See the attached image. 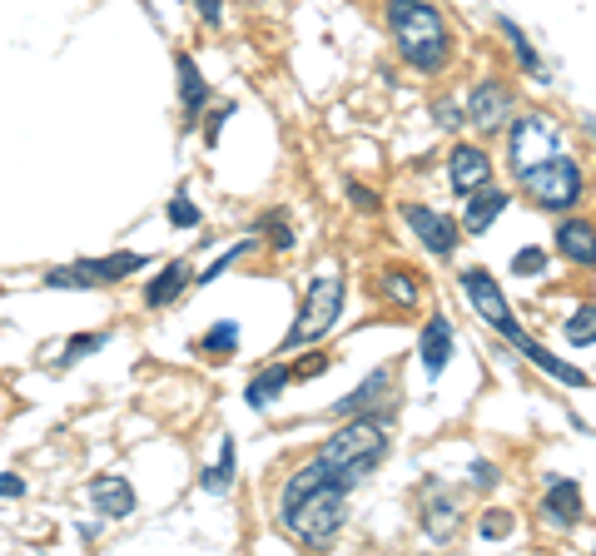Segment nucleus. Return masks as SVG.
Instances as JSON below:
<instances>
[{
    "instance_id": "obj_1",
    "label": "nucleus",
    "mask_w": 596,
    "mask_h": 556,
    "mask_svg": "<svg viewBox=\"0 0 596 556\" xmlns=\"http://www.w3.org/2000/svg\"><path fill=\"white\" fill-rule=\"evenodd\" d=\"M348 516V482H338L323 457L304 462L278 492V522L288 536L308 546H328Z\"/></svg>"
},
{
    "instance_id": "obj_2",
    "label": "nucleus",
    "mask_w": 596,
    "mask_h": 556,
    "mask_svg": "<svg viewBox=\"0 0 596 556\" xmlns=\"http://www.w3.org/2000/svg\"><path fill=\"white\" fill-rule=\"evenodd\" d=\"M387 25H393L397 55L423 75H437L453 60V35L433 0H387Z\"/></svg>"
},
{
    "instance_id": "obj_3",
    "label": "nucleus",
    "mask_w": 596,
    "mask_h": 556,
    "mask_svg": "<svg viewBox=\"0 0 596 556\" xmlns=\"http://www.w3.org/2000/svg\"><path fill=\"white\" fill-rule=\"evenodd\" d=\"M318 457L333 467L338 482L353 487V482H363V477L387 457V427L377 423V417H358V423L338 427V432L328 437L323 447H318Z\"/></svg>"
},
{
    "instance_id": "obj_4",
    "label": "nucleus",
    "mask_w": 596,
    "mask_h": 556,
    "mask_svg": "<svg viewBox=\"0 0 596 556\" xmlns=\"http://www.w3.org/2000/svg\"><path fill=\"white\" fill-rule=\"evenodd\" d=\"M338 313H343V274H318L313 284H308V298H304V308H298L294 328L284 333V343H278V353H294V348L323 338L328 328L338 323Z\"/></svg>"
},
{
    "instance_id": "obj_5",
    "label": "nucleus",
    "mask_w": 596,
    "mask_h": 556,
    "mask_svg": "<svg viewBox=\"0 0 596 556\" xmlns=\"http://www.w3.org/2000/svg\"><path fill=\"white\" fill-rule=\"evenodd\" d=\"M522 189L536 209L566 214V209H576V199H582V169H576V159H566L562 149H556L552 159L522 169Z\"/></svg>"
},
{
    "instance_id": "obj_6",
    "label": "nucleus",
    "mask_w": 596,
    "mask_h": 556,
    "mask_svg": "<svg viewBox=\"0 0 596 556\" xmlns=\"http://www.w3.org/2000/svg\"><path fill=\"white\" fill-rule=\"evenodd\" d=\"M149 258L145 254H109V258H85L70 268H50L45 288H95V284H119V278L139 274Z\"/></svg>"
},
{
    "instance_id": "obj_7",
    "label": "nucleus",
    "mask_w": 596,
    "mask_h": 556,
    "mask_svg": "<svg viewBox=\"0 0 596 556\" xmlns=\"http://www.w3.org/2000/svg\"><path fill=\"white\" fill-rule=\"evenodd\" d=\"M556 154V125L542 115H517L512 119V139H507V159H512V169L522 174V169L542 164V159Z\"/></svg>"
},
{
    "instance_id": "obj_8",
    "label": "nucleus",
    "mask_w": 596,
    "mask_h": 556,
    "mask_svg": "<svg viewBox=\"0 0 596 556\" xmlns=\"http://www.w3.org/2000/svg\"><path fill=\"white\" fill-rule=\"evenodd\" d=\"M462 288H467V298H472V308L482 313V323H492L502 338H512V343H522V328H517V318H512V308H507V298H502V288H497V278L487 274V268H467L462 274Z\"/></svg>"
},
{
    "instance_id": "obj_9",
    "label": "nucleus",
    "mask_w": 596,
    "mask_h": 556,
    "mask_svg": "<svg viewBox=\"0 0 596 556\" xmlns=\"http://www.w3.org/2000/svg\"><path fill=\"white\" fill-rule=\"evenodd\" d=\"M403 218H407V224H413V234L423 238V244L433 248L437 258H447V254H453V248H457V238H462V234H457V224H453V218H447V214H433V209H427V204H407V209H403Z\"/></svg>"
},
{
    "instance_id": "obj_10",
    "label": "nucleus",
    "mask_w": 596,
    "mask_h": 556,
    "mask_svg": "<svg viewBox=\"0 0 596 556\" xmlns=\"http://www.w3.org/2000/svg\"><path fill=\"white\" fill-rule=\"evenodd\" d=\"M507 115H512V89L502 79H482L472 89V99H467V119L477 129H497V125H507Z\"/></svg>"
},
{
    "instance_id": "obj_11",
    "label": "nucleus",
    "mask_w": 596,
    "mask_h": 556,
    "mask_svg": "<svg viewBox=\"0 0 596 556\" xmlns=\"http://www.w3.org/2000/svg\"><path fill=\"white\" fill-rule=\"evenodd\" d=\"M447 179H453L457 194H472V189H482L487 179H492V159H487V149L457 145L453 154H447Z\"/></svg>"
},
{
    "instance_id": "obj_12",
    "label": "nucleus",
    "mask_w": 596,
    "mask_h": 556,
    "mask_svg": "<svg viewBox=\"0 0 596 556\" xmlns=\"http://www.w3.org/2000/svg\"><path fill=\"white\" fill-rule=\"evenodd\" d=\"M457 522H462V512H457V496H453V492H443L437 482H427L423 532L433 536V542H453V536H457Z\"/></svg>"
},
{
    "instance_id": "obj_13",
    "label": "nucleus",
    "mask_w": 596,
    "mask_h": 556,
    "mask_svg": "<svg viewBox=\"0 0 596 556\" xmlns=\"http://www.w3.org/2000/svg\"><path fill=\"white\" fill-rule=\"evenodd\" d=\"M542 512H546V522H552L556 532L576 526V522H582V487H576L572 477H556V482H546Z\"/></svg>"
},
{
    "instance_id": "obj_14",
    "label": "nucleus",
    "mask_w": 596,
    "mask_h": 556,
    "mask_svg": "<svg viewBox=\"0 0 596 556\" xmlns=\"http://www.w3.org/2000/svg\"><path fill=\"white\" fill-rule=\"evenodd\" d=\"M507 189H497L492 179H487L482 189H472V194H467V214H462V234H487V228L497 224V214H502L507 209Z\"/></svg>"
},
{
    "instance_id": "obj_15",
    "label": "nucleus",
    "mask_w": 596,
    "mask_h": 556,
    "mask_svg": "<svg viewBox=\"0 0 596 556\" xmlns=\"http://www.w3.org/2000/svg\"><path fill=\"white\" fill-rule=\"evenodd\" d=\"M89 502H95V512H105V516H115V522H125L129 512H135V487L125 482V477H95L89 482Z\"/></svg>"
},
{
    "instance_id": "obj_16",
    "label": "nucleus",
    "mask_w": 596,
    "mask_h": 556,
    "mask_svg": "<svg viewBox=\"0 0 596 556\" xmlns=\"http://www.w3.org/2000/svg\"><path fill=\"white\" fill-rule=\"evenodd\" d=\"M556 248H562V258L592 268L596 264V228L586 224V218H562V224H556Z\"/></svg>"
},
{
    "instance_id": "obj_17",
    "label": "nucleus",
    "mask_w": 596,
    "mask_h": 556,
    "mask_svg": "<svg viewBox=\"0 0 596 556\" xmlns=\"http://www.w3.org/2000/svg\"><path fill=\"white\" fill-rule=\"evenodd\" d=\"M417 353H423V367L427 373H443L447 367V357H453V323H447L443 313H433L427 318V328H423V343H417Z\"/></svg>"
},
{
    "instance_id": "obj_18",
    "label": "nucleus",
    "mask_w": 596,
    "mask_h": 556,
    "mask_svg": "<svg viewBox=\"0 0 596 556\" xmlns=\"http://www.w3.org/2000/svg\"><path fill=\"white\" fill-rule=\"evenodd\" d=\"M174 70H179V99H184V119L194 125V119L204 115V105H209V85H204V75H199V65L189 55H179Z\"/></svg>"
},
{
    "instance_id": "obj_19",
    "label": "nucleus",
    "mask_w": 596,
    "mask_h": 556,
    "mask_svg": "<svg viewBox=\"0 0 596 556\" xmlns=\"http://www.w3.org/2000/svg\"><path fill=\"white\" fill-rule=\"evenodd\" d=\"M517 348H522V357H526V363H536V367H542V373H552L556 383H566V387H586V383H592V377H586L582 367L562 363V357H556V353H546V348H542V343H532V338H522V343H517Z\"/></svg>"
},
{
    "instance_id": "obj_20",
    "label": "nucleus",
    "mask_w": 596,
    "mask_h": 556,
    "mask_svg": "<svg viewBox=\"0 0 596 556\" xmlns=\"http://www.w3.org/2000/svg\"><path fill=\"white\" fill-rule=\"evenodd\" d=\"M184 288H189V264H184V258H174V264H164V274H159V278H149L145 303L149 308H164V303H174Z\"/></svg>"
},
{
    "instance_id": "obj_21",
    "label": "nucleus",
    "mask_w": 596,
    "mask_h": 556,
    "mask_svg": "<svg viewBox=\"0 0 596 556\" xmlns=\"http://www.w3.org/2000/svg\"><path fill=\"white\" fill-rule=\"evenodd\" d=\"M387 387H393V367H377L373 377H363V387H358V393L338 397V403H333V413H338V417H353V413H363V407H373L377 397L387 393Z\"/></svg>"
},
{
    "instance_id": "obj_22",
    "label": "nucleus",
    "mask_w": 596,
    "mask_h": 556,
    "mask_svg": "<svg viewBox=\"0 0 596 556\" xmlns=\"http://www.w3.org/2000/svg\"><path fill=\"white\" fill-rule=\"evenodd\" d=\"M377 293H383L393 308H417V298H423V284H417L407 268H383V274H377Z\"/></svg>"
},
{
    "instance_id": "obj_23",
    "label": "nucleus",
    "mask_w": 596,
    "mask_h": 556,
    "mask_svg": "<svg viewBox=\"0 0 596 556\" xmlns=\"http://www.w3.org/2000/svg\"><path fill=\"white\" fill-rule=\"evenodd\" d=\"M288 377H294V367H284V363H274V367H264V373H254V383H248V407H268L278 393L288 387Z\"/></svg>"
},
{
    "instance_id": "obj_24",
    "label": "nucleus",
    "mask_w": 596,
    "mask_h": 556,
    "mask_svg": "<svg viewBox=\"0 0 596 556\" xmlns=\"http://www.w3.org/2000/svg\"><path fill=\"white\" fill-rule=\"evenodd\" d=\"M497 30H502V35H507V45H512L517 50V60H522V65H526V75H532V79H546V65H542V55H536V50L532 45H526V35H522V30H517V20H497Z\"/></svg>"
},
{
    "instance_id": "obj_25",
    "label": "nucleus",
    "mask_w": 596,
    "mask_h": 556,
    "mask_svg": "<svg viewBox=\"0 0 596 556\" xmlns=\"http://www.w3.org/2000/svg\"><path fill=\"white\" fill-rule=\"evenodd\" d=\"M234 348H238V328L234 323H214L204 333V343H199V353L214 357V363H224V357H234Z\"/></svg>"
},
{
    "instance_id": "obj_26",
    "label": "nucleus",
    "mask_w": 596,
    "mask_h": 556,
    "mask_svg": "<svg viewBox=\"0 0 596 556\" xmlns=\"http://www.w3.org/2000/svg\"><path fill=\"white\" fill-rule=\"evenodd\" d=\"M234 487V437H224V452H219V467L204 472V492H228Z\"/></svg>"
},
{
    "instance_id": "obj_27",
    "label": "nucleus",
    "mask_w": 596,
    "mask_h": 556,
    "mask_svg": "<svg viewBox=\"0 0 596 556\" xmlns=\"http://www.w3.org/2000/svg\"><path fill=\"white\" fill-rule=\"evenodd\" d=\"M566 343H576V348L596 343V308H592V303L576 308V313L566 318Z\"/></svg>"
},
{
    "instance_id": "obj_28",
    "label": "nucleus",
    "mask_w": 596,
    "mask_h": 556,
    "mask_svg": "<svg viewBox=\"0 0 596 556\" xmlns=\"http://www.w3.org/2000/svg\"><path fill=\"white\" fill-rule=\"evenodd\" d=\"M512 274H522V278L546 274V254H542V248H517V254H512Z\"/></svg>"
},
{
    "instance_id": "obj_29",
    "label": "nucleus",
    "mask_w": 596,
    "mask_h": 556,
    "mask_svg": "<svg viewBox=\"0 0 596 556\" xmlns=\"http://www.w3.org/2000/svg\"><path fill=\"white\" fill-rule=\"evenodd\" d=\"M95 348H105V333H79V338H70V343H65V353H60V363H75V357L95 353Z\"/></svg>"
},
{
    "instance_id": "obj_30",
    "label": "nucleus",
    "mask_w": 596,
    "mask_h": 556,
    "mask_svg": "<svg viewBox=\"0 0 596 556\" xmlns=\"http://www.w3.org/2000/svg\"><path fill=\"white\" fill-rule=\"evenodd\" d=\"M248 248H254V238H248V244H238V248H228V254H219V258H214V264H209V268H204V274H199V278H194V284H214V278H219V274H224V268H228V264H234V258H244V254H248Z\"/></svg>"
},
{
    "instance_id": "obj_31",
    "label": "nucleus",
    "mask_w": 596,
    "mask_h": 556,
    "mask_svg": "<svg viewBox=\"0 0 596 556\" xmlns=\"http://www.w3.org/2000/svg\"><path fill=\"white\" fill-rule=\"evenodd\" d=\"M169 224H179V228H194V224H199V209L189 204L184 194H179V199H169Z\"/></svg>"
},
{
    "instance_id": "obj_32",
    "label": "nucleus",
    "mask_w": 596,
    "mask_h": 556,
    "mask_svg": "<svg viewBox=\"0 0 596 556\" xmlns=\"http://www.w3.org/2000/svg\"><path fill=\"white\" fill-rule=\"evenodd\" d=\"M507 532H512V512H502V506H497V512L482 516V536H487V542H497V536H507Z\"/></svg>"
},
{
    "instance_id": "obj_33",
    "label": "nucleus",
    "mask_w": 596,
    "mask_h": 556,
    "mask_svg": "<svg viewBox=\"0 0 596 556\" xmlns=\"http://www.w3.org/2000/svg\"><path fill=\"white\" fill-rule=\"evenodd\" d=\"M264 224L274 228V248H294V228H288V214H284V209H274Z\"/></svg>"
},
{
    "instance_id": "obj_34",
    "label": "nucleus",
    "mask_w": 596,
    "mask_h": 556,
    "mask_svg": "<svg viewBox=\"0 0 596 556\" xmlns=\"http://www.w3.org/2000/svg\"><path fill=\"white\" fill-rule=\"evenodd\" d=\"M228 115H234V105H224L214 119H209V129H204V139H209V145H219V129H224V119H228Z\"/></svg>"
},
{
    "instance_id": "obj_35",
    "label": "nucleus",
    "mask_w": 596,
    "mask_h": 556,
    "mask_svg": "<svg viewBox=\"0 0 596 556\" xmlns=\"http://www.w3.org/2000/svg\"><path fill=\"white\" fill-rule=\"evenodd\" d=\"M0 496H25V482L15 472H0Z\"/></svg>"
},
{
    "instance_id": "obj_36",
    "label": "nucleus",
    "mask_w": 596,
    "mask_h": 556,
    "mask_svg": "<svg viewBox=\"0 0 596 556\" xmlns=\"http://www.w3.org/2000/svg\"><path fill=\"white\" fill-rule=\"evenodd\" d=\"M437 119H443V125H462L467 115H462V109L453 105V99H443V105H437Z\"/></svg>"
},
{
    "instance_id": "obj_37",
    "label": "nucleus",
    "mask_w": 596,
    "mask_h": 556,
    "mask_svg": "<svg viewBox=\"0 0 596 556\" xmlns=\"http://www.w3.org/2000/svg\"><path fill=\"white\" fill-rule=\"evenodd\" d=\"M472 482H477V487H492V482H497L492 462H477V467H472Z\"/></svg>"
},
{
    "instance_id": "obj_38",
    "label": "nucleus",
    "mask_w": 596,
    "mask_h": 556,
    "mask_svg": "<svg viewBox=\"0 0 596 556\" xmlns=\"http://www.w3.org/2000/svg\"><path fill=\"white\" fill-rule=\"evenodd\" d=\"M348 194H353V204H358V209H377V199H373V194H368V189H363V184H353V189H348Z\"/></svg>"
}]
</instances>
